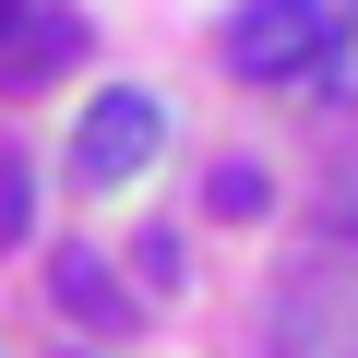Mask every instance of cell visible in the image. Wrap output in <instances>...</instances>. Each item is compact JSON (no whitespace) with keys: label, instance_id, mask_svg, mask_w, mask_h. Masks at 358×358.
I'll return each mask as SVG.
<instances>
[{"label":"cell","instance_id":"6","mask_svg":"<svg viewBox=\"0 0 358 358\" xmlns=\"http://www.w3.org/2000/svg\"><path fill=\"white\" fill-rule=\"evenodd\" d=\"M310 96H322V108H358V13H334V48H322Z\"/></svg>","mask_w":358,"mask_h":358},{"label":"cell","instance_id":"8","mask_svg":"<svg viewBox=\"0 0 358 358\" xmlns=\"http://www.w3.org/2000/svg\"><path fill=\"white\" fill-rule=\"evenodd\" d=\"M24 227H36V179H24V167H13V155H0V251H13V239H24Z\"/></svg>","mask_w":358,"mask_h":358},{"label":"cell","instance_id":"10","mask_svg":"<svg viewBox=\"0 0 358 358\" xmlns=\"http://www.w3.org/2000/svg\"><path fill=\"white\" fill-rule=\"evenodd\" d=\"M13 13H24V0H0V24H13Z\"/></svg>","mask_w":358,"mask_h":358},{"label":"cell","instance_id":"4","mask_svg":"<svg viewBox=\"0 0 358 358\" xmlns=\"http://www.w3.org/2000/svg\"><path fill=\"white\" fill-rule=\"evenodd\" d=\"M48 287H60V299H72V322H96V334H131V322H143V310H131V287H120L96 251H60V263H48Z\"/></svg>","mask_w":358,"mask_h":358},{"label":"cell","instance_id":"5","mask_svg":"<svg viewBox=\"0 0 358 358\" xmlns=\"http://www.w3.org/2000/svg\"><path fill=\"white\" fill-rule=\"evenodd\" d=\"M84 48V24L72 13H48V0H24V13H13V36H0V72H13V84H36V72H60Z\"/></svg>","mask_w":358,"mask_h":358},{"label":"cell","instance_id":"3","mask_svg":"<svg viewBox=\"0 0 358 358\" xmlns=\"http://www.w3.org/2000/svg\"><path fill=\"white\" fill-rule=\"evenodd\" d=\"M155 143H167V108L143 84H108L84 108V131H72V179H84V192H131V179L155 167Z\"/></svg>","mask_w":358,"mask_h":358},{"label":"cell","instance_id":"9","mask_svg":"<svg viewBox=\"0 0 358 358\" xmlns=\"http://www.w3.org/2000/svg\"><path fill=\"white\" fill-rule=\"evenodd\" d=\"M322 239H334V251H358V167L322 192Z\"/></svg>","mask_w":358,"mask_h":358},{"label":"cell","instance_id":"1","mask_svg":"<svg viewBox=\"0 0 358 358\" xmlns=\"http://www.w3.org/2000/svg\"><path fill=\"white\" fill-rule=\"evenodd\" d=\"M263 358H358V251H310L263 299Z\"/></svg>","mask_w":358,"mask_h":358},{"label":"cell","instance_id":"7","mask_svg":"<svg viewBox=\"0 0 358 358\" xmlns=\"http://www.w3.org/2000/svg\"><path fill=\"white\" fill-rule=\"evenodd\" d=\"M203 203H215L227 227H239V215H263V167H215V179H203Z\"/></svg>","mask_w":358,"mask_h":358},{"label":"cell","instance_id":"2","mask_svg":"<svg viewBox=\"0 0 358 358\" xmlns=\"http://www.w3.org/2000/svg\"><path fill=\"white\" fill-rule=\"evenodd\" d=\"M322 48H334L322 0H239V13H227V72L239 84H310Z\"/></svg>","mask_w":358,"mask_h":358}]
</instances>
